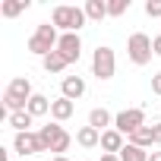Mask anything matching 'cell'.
Returning a JSON list of instances; mask_svg holds the SVG:
<instances>
[{"instance_id": "cell-20", "label": "cell", "mask_w": 161, "mask_h": 161, "mask_svg": "<svg viewBox=\"0 0 161 161\" xmlns=\"http://www.w3.org/2000/svg\"><path fill=\"white\" fill-rule=\"evenodd\" d=\"M126 142H133V145H139V148H145V152H148V148L155 145V130H152V126H142V130H136Z\"/></svg>"}, {"instance_id": "cell-15", "label": "cell", "mask_w": 161, "mask_h": 161, "mask_svg": "<svg viewBox=\"0 0 161 161\" xmlns=\"http://www.w3.org/2000/svg\"><path fill=\"white\" fill-rule=\"evenodd\" d=\"M7 123H10L16 133H32V123H35V117H32L29 111H16V114H7Z\"/></svg>"}, {"instance_id": "cell-21", "label": "cell", "mask_w": 161, "mask_h": 161, "mask_svg": "<svg viewBox=\"0 0 161 161\" xmlns=\"http://www.w3.org/2000/svg\"><path fill=\"white\" fill-rule=\"evenodd\" d=\"M120 161H148V152L139 148V145H133V142H126L123 152H120Z\"/></svg>"}, {"instance_id": "cell-22", "label": "cell", "mask_w": 161, "mask_h": 161, "mask_svg": "<svg viewBox=\"0 0 161 161\" xmlns=\"http://www.w3.org/2000/svg\"><path fill=\"white\" fill-rule=\"evenodd\" d=\"M126 10H130V0H108V16L117 19V16H123Z\"/></svg>"}, {"instance_id": "cell-16", "label": "cell", "mask_w": 161, "mask_h": 161, "mask_svg": "<svg viewBox=\"0 0 161 161\" xmlns=\"http://www.w3.org/2000/svg\"><path fill=\"white\" fill-rule=\"evenodd\" d=\"M82 10H86L89 22H101V19H108V0H86Z\"/></svg>"}, {"instance_id": "cell-12", "label": "cell", "mask_w": 161, "mask_h": 161, "mask_svg": "<svg viewBox=\"0 0 161 161\" xmlns=\"http://www.w3.org/2000/svg\"><path fill=\"white\" fill-rule=\"evenodd\" d=\"M89 126H95L98 133H104V130L114 126V114H111L108 108H92V111H89Z\"/></svg>"}, {"instance_id": "cell-23", "label": "cell", "mask_w": 161, "mask_h": 161, "mask_svg": "<svg viewBox=\"0 0 161 161\" xmlns=\"http://www.w3.org/2000/svg\"><path fill=\"white\" fill-rule=\"evenodd\" d=\"M145 16L148 19H161V0H145Z\"/></svg>"}, {"instance_id": "cell-9", "label": "cell", "mask_w": 161, "mask_h": 161, "mask_svg": "<svg viewBox=\"0 0 161 161\" xmlns=\"http://www.w3.org/2000/svg\"><path fill=\"white\" fill-rule=\"evenodd\" d=\"M57 54L73 66V63H79V57H82V38L79 35H60V41H57Z\"/></svg>"}, {"instance_id": "cell-30", "label": "cell", "mask_w": 161, "mask_h": 161, "mask_svg": "<svg viewBox=\"0 0 161 161\" xmlns=\"http://www.w3.org/2000/svg\"><path fill=\"white\" fill-rule=\"evenodd\" d=\"M51 161H69V158H66V155H57V158H51Z\"/></svg>"}, {"instance_id": "cell-19", "label": "cell", "mask_w": 161, "mask_h": 161, "mask_svg": "<svg viewBox=\"0 0 161 161\" xmlns=\"http://www.w3.org/2000/svg\"><path fill=\"white\" fill-rule=\"evenodd\" d=\"M41 66H44V73H47V76H57V73H63V69H66L69 63H66V60H63V57H60V54L54 51V54L41 57Z\"/></svg>"}, {"instance_id": "cell-7", "label": "cell", "mask_w": 161, "mask_h": 161, "mask_svg": "<svg viewBox=\"0 0 161 161\" xmlns=\"http://www.w3.org/2000/svg\"><path fill=\"white\" fill-rule=\"evenodd\" d=\"M142 126H148V123H145V111H142V108H126V111L114 114V130H117V133H123L126 139H130L136 130H142Z\"/></svg>"}, {"instance_id": "cell-5", "label": "cell", "mask_w": 161, "mask_h": 161, "mask_svg": "<svg viewBox=\"0 0 161 161\" xmlns=\"http://www.w3.org/2000/svg\"><path fill=\"white\" fill-rule=\"evenodd\" d=\"M117 73V57H114V47L108 44H98L92 51V76L101 79V82H108V79H114Z\"/></svg>"}, {"instance_id": "cell-27", "label": "cell", "mask_w": 161, "mask_h": 161, "mask_svg": "<svg viewBox=\"0 0 161 161\" xmlns=\"http://www.w3.org/2000/svg\"><path fill=\"white\" fill-rule=\"evenodd\" d=\"M101 161H120V155H101Z\"/></svg>"}, {"instance_id": "cell-18", "label": "cell", "mask_w": 161, "mask_h": 161, "mask_svg": "<svg viewBox=\"0 0 161 161\" xmlns=\"http://www.w3.org/2000/svg\"><path fill=\"white\" fill-rule=\"evenodd\" d=\"M25 111H29L32 117H44V114H51V98H47V95H41V92H35Z\"/></svg>"}, {"instance_id": "cell-28", "label": "cell", "mask_w": 161, "mask_h": 161, "mask_svg": "<svg viewBox=\"0 0 161 161\" xmlns=\"http://www.w3.org/2000/svg\"><path fill=\"white\" fill-rule=\"evenodd\" d=\"M148 161H161V152H148Z\"/></svg>"}, {"instance_id": "cell-10", "label": "cell", "mask_w": 161, "mask_h": 161, "mask_svg": "<svg viewBox=\"0 0 161 161\" xmlns=\"http://www.w3.org/2000/svg\"><path fill=\"white\" fill-rule=\"evenodd\" d=\"M60 95L69 98V101H79L86 95V79L82 76H63L60 79Z\"/></svg>"}, {"instance_id": "cell-1", "label": "cell", "mask_w": 161, "mask_h": 161, "mask_svg": "<svg viewBox=\"0 0 161 161\" xmlns=\"http://www.w3.org/2000/svg\"><path fill=\"white\" fill-rule=\"evenodd\" d=\"M86 22H89L86 10L82 7H73V3H57L54 13H51V25L60 35H79V29H82Z\"/></svg>"}, {"instance_id": "cell-2", "label": "cell", "mask_w": 161, "mask_h": 161, "mask_svg": "<svg viewBox=\"0 0 161 161\" xmlns=\"http://www.w3.org/2000/svg\"><path fill=\"white\" fill-rule=\"evenodd\" d=\"M32 82H29V76H16L13 82L3 89V111L7 114H16V111H25L29 101H32Z\"/></svg>"}, {"instance_id": "cell-13", "label": "cell", "mask_w": 161, "mask_h": 161, "mask_svg": "<svg viewBox=\"0 0 161 161\" xmlns=\"http://www.w3.org/2000/svg\"><path fill=\"white\" fill-rule=\"evenodd\" d=\"M73 111H76V104H73L69 98H63V95L51 101V117H54L57 123H63V120H69V117H73Z\"/></svg>"}, {"instance_id": "cell-25", "label": "cell", "mask_w": 161, "mask_h": 161, "mask_svg": "<svg viewBox=\"0 0 161 161\" xmlns=\"http://www.w3.org/2000/svg\"><path fill=\"white\" fill-rule=\"evenodd\" d=\"M152 51H155V57H161V35L152 38Z\"/></svg>"}, {"instance_id": "cell-24", "label": "cell", "mask_w": 161, "mask_h": 161, "mask_svg": "<svg viewBox=\"0 0 161 161\" xmlns=\"http://www.w3.org/2000/svg\"><path fill=\"white\" fill-rule=\"evenodd\" d=\"M152 92L161 98V73H155V76H152Z\"/></svg>"}, {"instance_id": "cell-4", "label": "cell", "mask_w": 161, "mask_h": 161, "mask_svg": "<svg viewBox=\"0 0 161 161\" xmlns=\"http://www.w3.org/2000/svg\"><path fill=\"white\" fill-rule=\"evenodd\" d=\"M38 136L44 139V148H47V152H54V158H57V155H66V152H69V145H73V136H69L57 120H51L47 126H41V130H38Z\"/></svg>"}, {"instance_id": "cell-6", "label": "cell", "mask_w": 161, "mask_h": 161, "mask_svg": "<svg viewBox=\"0 0 161 161\" xmlns=\"http://www.w3.org/2000/svg\"><path fill=\"white\" fill-rule=\"evenodd\" d=\"M126 57H130L133 66H145V63H152V57H155V51H152V38H148L145 32H133V35L126 38Z\"/></svg>"}, {"instance_id": "cell-29", "label": "cell", "mask_w": 161, "mask_h": 161, "mask_svg": "<svg viewBox=\"0 0 161 161\" xmlns=\"http://www.w3.org/2000/svg\"><path fill=\"white\" fill-rule=\"evenodd\" d=\"M0 161H10V152L7 148H0Z\"/></svg>"}, {"instance_id": "cell-3", "label": "cell", "mask_w": 161, "mask_h": 161, "mask_svg": "<svg viewBox=\"0 0 161 161\" xmlns=\"http://www.w3.org/2000/svg\"><path fill=\"white\" fill-rule=\"evenodd\" d=\"M57 41H60V32L51 25V22H41L35 32H32V38H29V54H35V57H47V54H54L57 51Z\"/></svg>"}, {"instance_id": "cell-14", "label": "cell", "mask_w": 161, "mask_h": 161, "mask_svg": "<svg viewBox=\"0 0 161 161\" xmlns=\"http://www.w3.org/2000/svg\"><path fill=\"white\" fill-rule=\"evenodd\" d=\"M76 145H82V148H98L101 145V133L95 130V126H79V133H76Z\"/></svg>"}, {"instance_id": "cell-11", "label": "cell", "mask_w": 161, "mask_h": 161, "mask_svg": "<svg viewBox=\"0 0 161 161\" xmlns=\"http://www.w3.org/2000/svg\"><path fill=\"white\" fill-rule=\"evenodd\" d=\"M123 145H126V136H123V133H117L114 126L101 133V155H120V152H123Z\"/></svg>"}, {"instance_id": "cell-8", "label": "cell", "mask_w": 161, "mask_h": 161, "mask_svg": "<svg viewBox=\"0 0 161 161\" xmlns=\"http://www.w3.org/2000/svg\"><path fill=\"white\" fill-rule=\"evenodd\" d=\"M13 152L25 158V155H41L47 148H44V139L38 136V130H32V133H16L13 136Z\"/></svg>"}, {"instance_id": "cell-17", "label": "cell", "mask_w": 161, "mask_h": 161, "mask_svg": "<svg viewBox=\"0 0 161 161\" xmlns=\"http://www.w3.org/2000/svg\"><path fill=\"white\" fill-rule=\"evenodd\" d=\"M29 7H32V0H3V3H0V16L16 19V16H22Z\"/></svg>"}, {"instance_id": "cell-26", "label": "cell", "mask_w": 161, "mask_h": 161, "mask_svg": "<svg viewBox=\"0 0 161 161\" xmlns=\"http://www.w3.org/2000/svg\"><path fill=\"white\" fill-rule=\"evenodd\" d=\"M152 130H155V145H161V123H152Z\"/></svg>"}]
</instances>
